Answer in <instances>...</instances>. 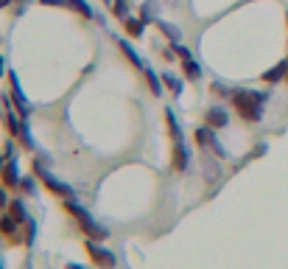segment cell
<instances>
[{
  "label": "cell",
  "mask_w": 288,
  "mask_h": 269,
  "mask_svg": "<svg viewBox=\"0 0 288 269\" xmlns=\"http://www.w3.org/2000/svg\"><path fill=\"white\" fill-rule=\"evenodd\" d=\"M235 112H241L244 120H260L263 115V92H255V90H232L230 96Z\"/></svg>",
  "instance_id": "cell-1"
},
{
  "label": "cell",
  "mask_w": 288,
  "mask_h": 269,
  "mask_svg": "<svg viewBox=\"0 0 288 269\" xmlns=\"http://www.w3.org/2000/svg\"><path fill=\"white\" fill-rule=\"evenodd\" d=\"M64 208H67V210H70L78 222H81V230H87V233H90V236H95V238H106V230H104V227H98V224H95L90 213H87L84 208H78L76 202H73V199H70V202H64Z\"/></svg>",
  "instance_id": "cell-2"
},
{
  "label": "cell",
  "mask_w": 288,
  "mask_h": 269,
  "mask_svg": "<svg viewBox=\"0 0 288 269\" xmlns=\"http://www.w3.org/2000/svg\"><path fill=\"white\" fill-rule=\"evenodd\" d=\"M87 252H90V258L98 264L101 269H112L115 266V255L109 252V250H104L101 244H95V241H87Z\"/></svg>",
  "instance_id": "cell-3"
},
{
  "label": "cell",
  "mask_w": 288,
  "mask_h": 269,
  "mask_svg": "<svg viewBox=\"0 0 288 269\" xmlns=\"http://www.w3.org/2000/svg\"><path fill=\"white\" fill-rule=\"evenodd\" d=\"M36 174L42 177V185L48 188V191H53V194H59V196H67V199H76V191H73L70 185H64V182H59V180H53L50 174H45L42 168H39V163H36Z\"/></svg>",
  "instance_id": "cell-4"
},
{
  "label": "cell",
  "mask_w": 288,
  "mask_h": 269,
  "mask_svg": "<svg viewBox=\"0 0 288 269\" xmlns=\"http://www.w3.org/2000/svg\"><path fill=\"white\" fill-rule=\"evenodd\" d=\"M196 140H199V146L202 149H213L218 157H224V149H221V143L216 140V134H213V126H202L196 132Z\"/></svg>",
  "instance_id": "cell-5"
},
{
  "label": "cell",
  "mask_w": 288,
  "mask_h": 269,
  "mask_svg": "<svg viewBox=\"0 0 288 269\" xmlns=\"http://www.w3.org/2000/svg\"><path fill=\"white\" fill-rule=\"evenodd\" d=\"M227 124H230V115L221 110V106H213V110H207V126L213 129H224Z\"/></svg>",
  "instance_id": "cell-6"
},
{
  "label": "cell",
  "mask_w": 288,
  "mask_h": 269,
  "mask_svg": "<svg viewBox=\"0 0 288 269\" xmlns=\"http://www.w3.org/2000/svg\"><path fill=\"white\" fill-rule=\"evenodd\" d=\"M118 48L123 50V54H126V56H129V62H132L134 68H140V70H146V64H143V59L137 56V54H134V50H132V45H129L126 40H118Z\"/></svg>",
  "instance_id": "cell-7"
},
{
  "label": "cell",
  "mask_w": 288,
  "mask_h": 269,
  "mask_svg": "<svg viewBox=\"0 0 288 269\" xmlns=\"http://www.w3.org/2000/svg\"><path fill=\"white\" fill-rule=\"evenodd\" d=\"M11 98L17 101V106H20V112H22V115H28V104H25V98H22L20 84H17V78H14V76H11Z\"/></svg>",
  "instance_id": "cell-8"
},
{
  "label": "cell",
  "mask_w": 288,
  "mask_h": 269,
  "mask_svg": "<svg viewBox=\"0 0 288 269\" xmlns=\"http://www.w3.org/2000/svg\"><path fill=\"white\" fill-rule=\"evenodd\" d=\"M3 182H6V185H17V182H20V174H17V163H14V160H8V166L3 168Z\"/></svg>",
  "instance_id": "cell-9"
},
{
  "label": "cell",
  "mask_w": 288,
  "mask_h": 269,
  "mask_svg": "<svg viewBox=\"0 0 288 269\" xmlns=\"http://www.w3.org/2000/svg\"><path fill=\"white\" fill-rule=\"evenodd\" d=\"M174 168H176V171H185V168H188V152H185L179 143H176V152H174Z\"/></svg>",
  "instance_id": "cell-10"
},
{
  "label": "cell",
  "mask_w": 288,
  "mask_h": 269,
  "mask_svg": "<svg viewBox=\"0 0 288 269\" xmlns=\"http://www.w3.org/2000/svg\"><path fill=\"white\" fill-rule=\"evenodd\" d=\"M64 3H67L70 8H76L78 14H84V17H95V12H92L90 6H87L84 0H64Z\"/></svg>",
  "instance_id": "cell-11"
},
{
  "label": "cell",
  "mask_w": 288,
  "mask_h": 269,
  "mask_svg": "<svg viewBox=\"0 0 288 269\" xmlns=\"http://www.w3.org/2000/svg\"><path fill=\"white\" fill-rule=\"evenodd\" d=\"M162 82L171 87V92H174V96H179V92H182V82H179L176 76H171V73H162Z\"/></svg>",
  "instance_id": "cell-12"
},
{
  "label": "cell",
  "mask_w": 288,
  "mask_h": 269,
  "mask_svg": "<svg viewBox=\"0 0 288 269\" xmlns=\"http://www.w3.org/2000/svg\"><path fill=\"white\" fill-rule=\"evenodd\" d=\"M143 28H146V26H143L140 20H132V17H126V31H129V36H140Z\"/></svg>",
  "instance_id": "cell-13"
},
{
  "label": "cell",
  "mask_w": 288,
  "mask_h": 269,
  "mask_svg": "<svg viewBox=\"0 0 288 269\" xmlns=\"http://www.w3.org/2000/svg\"><path fill=\"white\" fill-rule=\"evenodd\" d=\"M0 233H6V236H14L17 233V224H14L11 216H3V219H0Z\"/></svg>",
  "instance_id": "cell-14"
},
{
  "label": "cell",
  "mask_w": 288,
  "mask_h": 269,
  "mask_svg": "<svg viewBox=\"0 0 288 269\" xmlns=\"http://www.w3.org/2000/svg\"><path fill=\"white\" fill-rule=\"evenodd\" d=\"M185 76L193 78V82H196V78L202 76V70H199V64L193 62V59H185Z\"/></svg>",
  "instance_id": "cell-15"
},
{
  "label": "cell",
  "mask_w": 288,
  "mask_h": 269,
  "mask_svg": "<svg viewBox=\"0 0 288 269\" xmlns=\"http://www.w3.org/2000/svg\"><path fill=\"white\" fill-rule=\"evenodd\" d=\"M286 70H288V64H286V62H280L277 68H274V70H269L263 78H266V82H277V78H283V73H286Z\"/></svg>",
  "instance_id": "cell-16"
},
{
  "label": "cell",
  "mask_w": 288,
  "mask_h": 269,
  "mask_svg": "<svg viewBox=\"0 0 288 269\" xmlns=\"http://www.w3.org/2000/svg\"><path fill=\"white\" fill-rule=\"evenodd\" d=\"M143 73H146V78H148V84H151V92H154V96H160V92H162V84H160V78H157L154 73L148 70V68H146V70H143Z\"/></svg>",
  "instance_id": "cell-17"
},
{
  "label": "cell",
  "mask_w": 288,
  "mask_h": 269,
  "mask_svg": "<svg viewBox=\"0 0 288 269\" xmlns=\"http://www.w3.org/2000/svg\"><path fill=\"white\" fill-rule=\"evenodd\" d=\"M112 12H115V14H118V17H126V14H129V6H126V0H115V3H112Z\"/></svg>",
  "instance_id": "cell-18"
},
{
  "label": "cell",
  "mask_w": 288,
  "mask_h": 269,
  "mask_svg": "<svg viewBox=\"0 0 288 269\" xmlns=\"http://www.w3.org/2000/svg\"><path fill=\"white\" fill-rule=\"evenodd\" d=\"M165 120H168V126H171V134H174V140H179V126H176L174 112H165Z\"/></svg>",
  "instance_id": "cell-19"
},
{
  "label": "cell",
  "mask_w": 288,
  "mask_h": 269,
  "mask_svg": "<svg viewBox=\"0 0 288 269\" xmlns=\"http://www.w3.org/2000/svg\"><path fill=\"white\" fill-rule=\"evenodd\" d=\"M11 213H14V216H17L20 222H25V210H22L20 202H11Z\"/></svg>",
  "instance_id": "cell-20"
},
{
  "label": "cell",
  "mask_w": 288,
  "mask_h": 269,
  "mask_svg": "<svg viewBox=\"0 0 288 269\" xmlns=\"http://www.w3.org/2000/svg\"><path fill=\"white\" fill-rule=\"evenodd\" d=\"M213 92H218V96H224V98H230V96H232V90H227V87H224V84H218V82L213 84Z\"/></svg>",
  "instance_id": "cell-21"
},
{
  "label": "cell",
  "mask_w": 288,
  "mask_h": 269,
  "mask_svg": "<svg viewBox=\"0 0 288 269\" xmlns=\"http://www.w3.org/2000/svg\"><path fill=\"white\" fill-rule=\"evenodd\" d=\"M160 28H162V31H165V34H168V36H171V40H174V42H176V40H179V34H176V31H174V28H171V26H165V22H160Z\"/></svg>",
  "instance_id": "cell-22"
},
{
  "label": "cell",
  "mask_w": 288,
  "mask_h": 269,
  "mask_svg": "<svg viewBox=\"0 0 288 269\" xmlns=\"http://www.w3.org/2000/svg\"><path fill=\"white\" fill-rule=\"evenodd\" d=\"M174 50H176V54H179L182 59H190V50H188V48H182V45H176Z\"/></svg>",
  "instance_id": "cell-23"
},
{
  "label": "cell",
  "mask_w": 288,
  "mask_h": 269,
  "mask_svg": "<svg viewBox=\"0 0 288 269\" xmlns=\"http://www.w3.org/2000/svg\"><path fill=\"white\" fill-rule=\"evenodd\" d=\"M45 6H59V3H64V0H42Z\"/></svg>",
  "instance_id": "cell-24"
},
{
  "label": "cell",
  "mask_w": 288,
  "mask_h": 269,
  "mask_svg": "<svg viewBox=\"0 0 288 269\" xmlns=\"http://www.w3.org/2000/svg\"><path fill=\"white\" fill-rule=\"evenodd\" d=\"M6 202H8V199H6V194L0 191V205H6Z\"/></svg>",
  "instance_id": "cell-25"
},
{
  "label": "cell",
  "mask_w": 288,
  "mask_h": 269,
  "mask_svg": "<svg viewBox=\"0 0 288 269\" xmlns=\"http://www.w3.org/2000/svg\"><path fill=\"white\" fill-rule=\"evenodd\" d=\"M8 3H11V0H0V8H3V6H8Z\"/></svg>",
  "instance_id": "cell-26"
},
{
  "label": "cell",
  "mask_w": 288,
  "mask_h": 269,
  "mask_svg": "<svg viewBox=\"0 0 288 269\" xmlns=\"http://www.w3.org/2000/svg\"><path fill=\"white\" fill-rule=\"evenodd\" d=\"M67 269H84V266H76V264H70V266H67Z\"/></svg>",
  "instance_id": "cell-27"
},
{
  "label": "cell",
  "mask_w": 288,
  "mask_h": 269,
  "mask_svg": "<svg viewBox=\"0 0 288 269\" xmlns=\"http://www.w3.org/2000/svg\"><path fill=\"white\" fill-rule=\"evenodd\" d=\"M0 76H3V59H0Z\"/></svg>",
  "instance_id": "cell-28"
}]
</instances>
